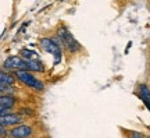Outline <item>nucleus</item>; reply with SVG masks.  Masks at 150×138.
Returning a JSON list of instances; mask_svg holds the SVG:
<instances>
[{
    "mask_svg": "<svg viewBox=\"0 0 150 138\" xmlns=\"http://www.w3.org/2000/svg\"><path fill=\"white\" fill-rule=\"evenodd\" d=\"M56 34H57V39L60 41V43H63V46L70 53H76V52H79L82 49L81 48V43L72 36V34L65 27H60Z\"/></svg>",
    "mask_w": 150,
    "mask_h": 138,
    "instance_id": "nucleus-1",
    "label": "nucleus"
},
{
    "mask_svg": "<svg viewBox=\"0 0 150 138\" xmlns=\"http://www.w3.org/2000/svg\"><path fill=\"white\" fill-rule=\"evenodd\" d=\"M39 46L43 52H47V53L53 54L56 60H54V64L60 63L61 60V56H63V52H61V46H60V41L57 38H42L39 41Z\"/></svg>",
    "mask_w": 150,
    "mask_h": 138,
    "instance_id": "nucleus-2",
    "label": "nucleus"
},
{
    "mask_svg": "<svg viewBox=\"0 0 150 138\" xmlns=\"http://www.w3.org/2000/svg\"><path fill=\"white\" fill-rule=\"evenodd\" d=\"M14 77H16L18 81H21L22 84H25L28 88L35 91H43L45 89V84H43L40 80H38L36 77L29 73V71H24V70H20V71H16L14 73Z\"/></svg>",
    "mask_w": 150,
    "mask_h": 138,
    "instance_id": "nucleus-3",
    "label": "nucleus"
},
{
    "mask_svg": "<svg viewBox=\"0 0 150 138\" xmlns=\"http://www.w3.org/2000/svg\"><path fill=\"white\" fill-rule=\"evenodd\" d=\"M3 69L8 70V71H20V70H24L25 71V60L21 57V56H10L4 60L3 63Z\"/></svg>",
    "mask_w": 150,
    "mask_h": 138,
    "instance_id": "nucleus-4",
    "label": "nucleus"
},
{
    "mask_svg": "<svg viewBox=\"0 0 150 138\" xmlns=\"http://www.w3.org/2000/svg\"><path fill=\"white\" fill-rule=\"evenodd\" d=\"M8 134H10V138H29L32 137L33 128L31 126H27V124H20L17 127L11 128Z\"/></svg>",
    "mask_w": 150,
    "mask_h": 138,
    "instance_id": "nucleus-5",
    "label": "nucleus"
},
{
    "mask_svg": "<svg viewBox=\"0 0 150 138\" xmlns=\"http://www.w3.org/2000/svg\"><path fill=\"white\" fill-rule=\"evenodd\" d=\"M22 122V116L20 113H8V114H6V116L0 117V124L3 126L4 128L7 127H17V126H20Z\"/></svg>",
    "mask_w": 150,
    "mask_h": 138,
    "instance_id": "nucleus-6",
    "label": "nucleus"
},
{
    "mask_svg": "<svg viewBox=\"0 0 150 138\" xmlns=\"http://www.w3.org/2000/svg\"><path fill=\"white\" fill-rule=\"evenodd\" d=\"M25 71L29 73H43L45 64L40 60H25Z\"/></svg>",
    "mask_w": 150,
    "mask_h": 138,
    "instance_id": "nucleus-7",
    "label": "nucleus"
},
{
    "mask_svg": "<svg viewBox=\"0 0 150 138\" xmlns=\"http://www.w3.org/2000/svg\"><path fill=\"white\" fill-rule=\"evenodd\" d=\"M14 82H16V77H14V75L0 70V88H8V87H13Z\"/></svg>",
    "mask_w": 150,
    "mask_h": 138,
    "instance_id": "nucleus-8",
    "label": "nucleus"
},
{
    "mask_svg": "<svg viewBox=\"0 0 150 138\" xmlns=\"http://www.w3.org/2000/svg\"><path fill=\"white\" fill-rule=\"evenodd\" d=\"M17 99L13 95H0V107H4V109H13L16 106Z\"/></svg>",
    "mask_w": 150,
    "mask_h": 138,
    "instance_id": "nucleus-9",
    "label": "nucleus"
},
{
    "mask_svg": "<svg viewBox=\"0 0 150 138\" xmlns=\"http://www.w3.org/2000/svg\"><path fill=\"white\" fill-rule=\"evenodd\" d=\"M138 96H139V99L142 102L150 101V89L146 84H139V87H138Z\"/></svg>",
    "mask_w": 150,
    "mask_h": 138,
    "instance_id": "nucleus-10",
    "label": "nucleus"
},
{
    "mask_svg": "<svg viewBox=\"0 0 150 138\" xmlns=\"http://www.w3.org/2000/svg\"><path fill=\"white\" fill-rule=\"evenodd\" d=\"M20 56H21L24 60H38V53L33 52V50H29V49H21L20 50Z\"/></svg>",
    "mask_w": 150,
    "mask_h": 138,
    "instance_id": "nucleus-11",
    "label": "nucleus"
},
{
    "mask_svg": "<svg viewBox=\"0 0 150 138\" xmlns=\"http://www.w3.org/2000/svg\"><path fill=\"white\" fill-rule=\"evenodd\" d=\"M129 138H146V135L143 133H139V131H131L128 134Z\"/></svg>",
    "mask_w": 150,
    "mask_h": 138,
    "instance_id": "nucleus-12",
    "label": "nucleus"
},
{
    "mask_svg": "<svg viewBox=\"0 0 150 138\" xmlns=\"http://www.w3.org/2000/svg\"><path fill=\"white\" fill-rule=\"evenodd\" d=\"M8 113H11L10 109H4V107H0V117L6 116V114H8Z\"/></svg>",
    "mask_w": 150,
    "mask_h": 138,
    "instance_id": "nucleus-13",
    "label": "nucleus"
},
{
    "mask_svg": "<svg viewBox=\"0 0 150 138\" xmlns=\"http://www.w3.org/2000/svg\"><path fill=\"white\" fill-rule=\"evenodd\" d=\"M4 134H7V130H6V128L0 124V135H4Z\"/></svg>",
    "mask_w": 150,
    "mask_h": 138,
    "instance_id": "nucleus-14",
    "label": "nucleus"
},
{
    "mask_svg": "<svg viewBox=\"0 0 150 138\" xmlns=\"http://www.w3.org/2000/svg\"><path fill=\"white\" fill-rule=\"evenodd\" d=\"M146 138H150V135H146Z\"/></svg>",
    "mask_w": 150,
    "mask_h": 138,
    "instance_id": "nucleus-15",
    "label": "nucleus"
}]
</instances>
